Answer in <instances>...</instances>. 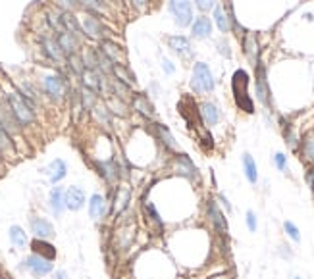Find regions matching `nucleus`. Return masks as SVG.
Instances as JSON below:
<instances>
[{
    "label": "nucleus",
    "instance_id": "f3484780",
    "mask_svg": "<svg viewBox=\"0 0 314 279\" xmlns=\"http://www.w3.org/2000/svg\"><path fill=\"white\" fill-rule=\"evenodd\" d=\"M89 214L93 220H100L102 216L106 214V198L102 194H93L89 200Z\"/></svg>",
    "mask_w": 314,
    "mask_h": 279
},
{
    "label": "nucleus",
    "instance_id": "cd10ccee",
    "mask_svg": "<svg viewBox=\"0 0 314 279\" xmlns=\"http://www.w3.org/2000/svg\"><path fill=\"white\" fill-rule=\"evenodd\" d=\"M210 33H212V23L208 18L195 20V23H193V37L195 39H206V37H210Z\"/></svg>",
    "mask_w": 314,
    "mask_h": 279
},
{
    "label": "nucleus",
    "instance_id": "f8f14e48",
    "mask_svg": "<svg viewBox=\"0 0 314 279\" xmlns=\"http://www.w3.org/2000/svg\"><path fill=\"white\" fill-rule=\"evenodd\" d=\"M56 43H58V46L62 48V52H64L66 56L77 54V46H79V43H77V37L74 35V33L60 31L58 35H56Z\"/></svg>",
    "mask_w": 314,
    "mask_h": 279
},
{
    "label": "nucleus",
    "instance_id": "37998d69",
    "mask_svg": "<svg viewBox=\"0 0 314 279\" xmlns=\"http://www.w3.org/2000/svg\"><path fill=\"white\" fill-rule=\"evenodd\" d=\"M56 6L62 12H72L77 6V0H56Z\"/></svg>",
    "mask_w": 314,
    "mask_h": 279
},
{
    "label": "nucleus",
    "instance_id": "f03ea898",
    "mask_svg": "<svg viewBox=\"0 0 314 279\" xmlns=\"http://www.w3.org/2000/svg\"><path fill=\"white\" fill-rule=\"evenodd\" d=\"M247 85H249V77L243 69H237L233 76V95H235V102L241 110L245 112H253V100L247 95Z\"/></svg>",
    "mask_w": 314,
    "mask_h": 279
},
{
    "label": "nucleus",
    "instance_id": "473e14b6",
    "mask_svg": "<svg viewBox=\"0 0 314 279\" xmlns=\"http://www.w3.org/2000/svg\"><path fill=\"white\" fill-rule=\"evenodd\" d=\"M0 154H4V156L14 154V143L10 139V133L2 127V123H0Z\"/></svg>",
    "mask_w": 314,
    "mask_h": 279
},
{
    "label": "nucleus",
    "instance_id": "49530a36",
    "mask_svg": "<svg viewBox=\"0 0 314 279\" xmlns=\"http://www.w3.org/2000/svg\"><path fill=\"white\" fill-rule=\"evenodd\" d=\"M304 179H306V183H308L310 191H312V193H314V168H310V170L306 172V177H304Z\"/></svg>",
    "mask_w": 314,
    "mask_h": 279
},
{
    "label": "nucleus",
    "instance_id": "4468645a",
    "mask_svg": "<svg viewBox=\"0 0 314 279\" xmlns=\"http://www.w3.org/2000/svg\"><path fill=\"white\" fill-rule=\"evenodd\" d=\"M31 231L37 239H50V237H54V226L48 220H44V218H33Z\"/></svg>",
    "mask_w": 314,
    "mask_h": 279
},
{
    "label": "nucleus",
    "instance_id": "9d476101",
    "mask_svg": "<svg viewBox=\"0 0 314 279\" xmlns=\"http://www.w3.org/2000/svg\"><path fill=\"white\" fill-rule=\"evenodd\" d=\"M100 52L104 54L106 58H108L112 64H123V58H125V52H123V48L119 46V44L112 43V41H100V48H98Z\"/></svg>",
    "mask_w": 314,
    "mask_h": 279
},
{
    "label": "nucleus",
    "instance_id": "412c9836",
    "mask_svg": "<svg viewBox=\"0 0 314 279\" xmlns=\"http://www.w3.org/2000/svg\"><path fill=\"white\" fill-rule=\"evenodd\" d=\"M31 248L35 254H39V256L43 258H48V260H54L56 256V248L50 245V243H46V239H35L31 243Z\"/></svg>",
    "mask_w": 314,
    "mask_h": 279
},
{
    "label": "nucleus",
    "instance_id": "9b49d317",
    "mask_svg": "<svg viewBox=\"0 0 314 279\" xmlns=\"http://www.w3.org/2000/svg\"><path fill=\"white\" fill-rule=\"evenodd\" d=\"M81 79H83V87H87L89 91H93L97 95L102 93V74H98L95 69H89V67H83Z\"/></svg>",
    "mask_w": 314,
    "mask_h": 279
},
{
    "label": "nucleus",
    "instance_id": "f704fd0d",
    "mask_svg": "<svg viewBox=\"0 0 314 279\" xmlns=\"http://www.w3.org/2000/svg\"><path fill=\"white\" fill-rule=\"evenodd\" d=\"M303 156L308 164H314V133L303 141Z\"/></svg>",
    "mask_w": 314,
    "mask_h": 279
},
{
    "label": "nucleus",
    "instance_id": "de8ad7c7",
    "mask_svg": "<svg viewBox=\"0 0 314 279\" xmlns=\"http://www.w3.org/2000/svg\"><path fill=\"white\" fill-rule=\"evenodd\" d=\"M218 46H220V52L224 54V56H231V52H229L228 50V43H224V41H220V43H218Z\"/></svg>",
    "mask_w": 314,
    "mask_h": 279
},
{
    "label": "nucleus",
    "instance_id": "864d4df0",
    "mask_svg": "<svg viewBox=\"0 0 314 279\" xmlns=\"http://www.w3.org/2000/svg\"><path fill=\"white\" fill-rule=\"evenodd\" d=\"M295 279H301V277H295Z\"/></svg>",
    "mask_w": 314,
    "mask_h": 279
},
{
    "label": "nucleus",
    "instance_id": "a878e982",
    "mask_svg": "<svg viewBox=\"0 0 314 279\" xmlns=\"http://www.w3.org/2000/svg\"><path fill=\"white\" fill-rule=\"evenodd\" d=\"M243 170H245V177L249 179V183L257 185V181H259V170H257V162L253 160V156H250L249 152L243 154Z\"/></svg>",
    "mask_w": 314,
    "mask_h": 279
},
{
    "label": "nucleus",
    "instance_id": "4be33fe9",
    "mask_svg": "<svg viewBox=\"0 0 314 279\" xmlns=\"http://www.w3.org/2000/svg\"><path fill=\"white\" fill-rule=\"evenodd\" d=\"M46 173H48V177H50V181L52 183H58V181H62L66 177V173H68V166H66V162L64 160H54V162H50V166L46 168Z\"/></svg>",
    "mask_w": 314,
    "mask_h": 279
},
{
    "label": "nucleus",
    "instance_id": "c85d7f7f",
    "mask_svg": "<svg viewBox=\"0 0 314 279\" xmlns=\"http://www.w3.org/2000/svg\"><path fill=\"white\" fill-rule=\"evenodd\" d=\"M64 189L62 187H54L52 191H50V208H52V212H54L56 216L62 214V210L66 208L64 204Z\"/></svg>",
    "mask_w": 314,
    "mask_h": 279
},
{
    "label": "nucleus",
    "instance_id": "aec40b11",
    "mask_svg": "<svg viewBox=\"0 0 314 279\" xmlns=\"http://www.w3.org/2000/svg\"><path fill=\"white\" fill-rule=\"evenodd\" d=\"M112 74L116 76V79L118 81H121L123 85H135L137 83V79H135V74H131L130 67L125 64H112Z\"/></svg>",
    "mask_w": 314,
    "mask_h": 279
},
{
    "label": "nucleus",
    "instance_id": "2eb2a0df",
    "mask_svg": "<svg viewBox=\"0 0 314 279\" xmlns=\"http://www.w3.org/2000/svg\"><path fill=\"white\" fill-rule=\"evenodd\" d=\"M44 89L48 93V97L52 100H60L64 97V79L58 76H48L44 77Z\"/></svg>",
    "mask_w": 314,
    "mask_h": 279
},
{
    "label": "nucleus",
    "instance_id": "dca6fc26",
    "mask_svg": "<svg viewBox=\"0 0 314 279\" xmlns=\"http://www.w3.org/2000/svg\"><path fill=\"white\" fill-rule=\"evenodd\" d=\"M143 208H145V214H147V222H149V226L154 227V233L156 235H160L164 231V222L160 214H158V210L154 208V204L152 202H145L143 204Z\"/></svg>",
    "mask_w": 314,
    "mask_h": 279
},
{
    "label": "nucleus",
    "instance_id": "2f4dec72",
    "mask_svg": "<svg viewBox=\"0 0 314 279\" xmlns=\"http://www.w3.org/2000/svg\"><path fill=\"white\" fill-rule=\"evenodd\" d=\"M10 241L16 248H25L27 247V235L20 226L10 227Z\"/></svg>",
    "mask_w": 314,
    "mask_h": 279
},
{
    "label": "nucleus",
    "instance_id": "72a5a7b5",
    "mask_svg": "<svg viewBox=\"0 0 314 279\" xmlns=\"http://www.w3.org/2000/svg\"><path fill=\"white\" fill-rule=\"evenodd\" d=\"M79 97H81V106H83V110H93V108H95L97 93H93V91H89L87 87H83Z\"/></svg>",
    "mask_w": 314,
    "mask_h": 279
},
{
    "label": "nucleus",
    "instance_id": "5701e85b",
    "mask_svg": "<svg viewBox=\"0 0 314 279\" xmlns=\"http://www.w3.org/2000/svg\"><path fill=\"white\" fill-rule=\"evenodd\" d=\"M41 43H43L44 46V52L48 54L54 62H60V60H64L66 54L62 52V48L58 46V43H56V39H52V37H41Z\"/></svg>",
    "mask_w": 314,
    "mask_h": 279
},
{
    "label": "nucleus",
    "instance_id": "5fc2aeb1",
    "mask_svg": "<svg viewBox=\"0 0 314 279\" xmlns=\"http://www.w3.org/2000/svg\"><path fill=\"white\" fill-rule=\"evenodd\" d=\"M0 279H2V277H0Z\"/></svg>",
    "mask_w": 314,
    "mask_h": 279
},
{
    "label": "nucleus",
    "instance_id": "0eeeda50",
    "mask_svg": "<svg viewBox=\"0 0 314 279\" xmlns=\"http://www.w3.org/2000/svg\"><path fill=\"white\" fill-rule=\"evenodd\" d=\"M173 172L179 173V175H183L187 179H197L199 177V172H197V166L193 164V160L187 156V154H177L175 158H173V164H172Z\"/></svg>",
    "mask_w": 314,
    "mask_h": 279
},
{
    "label": "nucleus",
    "instance_id": "bb28decb",
    "mask_svg": "<svg viewBox=\"0 0 314 279\" xmlns=\"http://www.w3.org/2000/svg\"><path fill=\"white\" fill-rule=\"evenodd\" d=\"M201 116H203V121L206 125H216L220 121V112H218V108L212 102H205L201 106Z\"/></svg>",
    "mask_w": 314,
    "mask_h": 279
},
{
    "label": "nucleus",
    "instance_id": "7ed1b4c3",
    "mask_svg": "<svg viewBox=\"0 0 314 279\" xmlns=\"http://www.w3.org/2000/svg\"><path fill=\"white\" fill-rule=\"evenodd\" d=\"M191 87L195 93H210L214 89V77L210 74L208 65L199 62L193 67V77H191Z\"/></svg>",
    "mask_w": 314,
    "mask_h": 279
},
{
    "label": "nucleus",
    "instance_id": "a18cd8bd",
    "mask_svg": "<svg viewBox=\"0 0 314 279\" xmlns=\"http://www.w3.org/2000/svg\"><path fill=\"white\" fill-rule=\"evenodd\" d=\"M218 200H220V202H222V206H224V208H226V210H228V212H231V202H229L228 200V196H226V194H218Z\"/></svg>",
    "mask_w": 314,
    "mask_h": 279
},
{
    "label": "nucleus",
    "instance_id": "6e6552de",
    "mask_svg": "<svg viewBox=\"0 0 314 279\" xmlns=\"http://www.w3.org/2000/svg\"><path fill=\"white\" fill-rule=\"evenodd\" d=\"M131 202V189L128 185H119L116 187V193H114V200H112V214L119 216L123 214Z\"/></svg>",
    "mask_w": 314,
    "mask_h": 279
},
{
    "label": "nucleus",
    "instance_id": "3c124183",
    "mask_svg": "<svg viewBox=\"0 0 314 279\" xmlns=\"http://www.w3.org/2000/svg\"><path fill=\"white\" fill-rule=\"evenodd\" d=\"M54 279H68V273L60 269V271H56V273H54Z\"/></svg>",
    "mask_w": 314,
    "mask_h": 279
},
{
    "label": "nucleus",
    "instance_id": "7c9ffc66",
    "mask_svg": "<svg viewBox=\"0 0 314 279\" xmlns=\"http://www.w3.org/2000/svg\"><path fill=\"white\" fill-rule=\"evenodd\" d=\"M83 31H85V35H89V37H100V33H102V23L98 22L95 16H87L85 20H83Z\"/></svg>",
    "mask_w": 314,
    "mask_h": 279
},
{
    "label": "nucleus",
    "instance_id": "58836bf2",
    "mask_svg": "<svg viewBox=\"0 0 314 279\" xmlns=\"http://www.w3.org/2000/svg\"><path fill=\"white\" fill-rule=\"evenodd\" d=\"M77 4H79L81 8L89 10V12H100V10H102V4H100V0H77Z\"/></svg>",
    "mask_w": 314,
    "mask_h": 279
},
{
    "label": "nucleus",
    "instance_id": "a19ab883",
    "mask_svg": "<svg viewBox=\"0 0 314 279\" xmlns=\"http://www.w3.org/2000/svg\"><path fill=\"white\" fill-rule=\"evenodd\" d=\"M274 164H276V168H278L280 172H285V170H287V156L282 154V152H278V154L274 156Z\"/></svg>",
    "mask_w": 314,
    "mask_h": 279
},
{
    "label": "nucleus",
    "instance_id": "8fccbe9b",
    "mask_svg": "<svg viewBox=\"0 0 314 279\" xmlns=\"http://www.w3.org/2000/svg\"><path fill=\"white\" fill-rule=\"evenodd\" d=\"M282 250H280V252H282V256L283 258H291V250H289V247H285V245H282Z\"/></svg>",
    "mask_w": 314,
    "mask_h": 279
},
{
    "label": "nucleus",
    "instance_id": "b1692460",
    "mask_svg": "<svg viewBox=\"0 0 314 279\" xmlns=\"http://www.w3.org/2000/svg\"><path fill=\"white\" fill-rule=\"evenodd\" d=\"M156 135H158V139L162 141L164 149L170 152H177V143L175 139L172 137V133H170V129L166 127V125H160V123H156Z\"/></svg>",
    "mask_w": 314,
    "mask_h": 279
},
{
    "label": "nucleus",
    "instance_id": "1a4fd4ad",
    "mask_svg": "<svg viewBox=\"0 0 314 279\" xmlns=\"http://www.w3.org/2000/svg\"><path fill=\"white\" fill-rule=\"evenodd\" d=\"M97 170H98V175L104 179L106 183L110 185H114V183H118L119 179V166L116 160H108V162H98L97 164Z\"/></svg>",
    "mask_w": 314,
    "mask_h": 279
},
{
    "label": "nucleus",
    "instance_id": "a211bd4d",
    "mask_svg": "<svg viewBox=\"0 0 314 279\" xmlns=\"http://www.w3.org/2000/svg\"><path fill=\"white\" fill-rule=\"evenodd\" d=\"M257 95H259V100L262 104H270V93H268V83H266V74H264V67L259 65L257 69Z\"/></svg>",
    "mask_w": 314,
    "mask_h": 279
},
{
    "label": "nucleus",
    "instance_id": "ea45409f",
    "mask_svg": "<svg viewBox=\"0 0 314 279\" xmlns=\"http://www.w3.org/2000/svg\"><path fill=\"white\" fill-rule=\"evenodd\" d=\"M68 62H70V67L81 76V72H83V65H81V58L77 56V54H72V56H68Z\"/></svg>",
    "mask_w": 314,
    "mask_h": 279
},
{
    "label": "nucleus",
    "instance_id": "f257e3e1",
    "mask_svg": "<svg viewBox=\"0 0 314 279\" xmlns=\"http://www.w3.org/2000/svg\"><path fill=\"white\" fill-rule=\"evenodd\" d=\"M6 102H8L12 114H14V118L18 119V123H20V125H29V123L35 121V112H33V106L22 97V93H18V91H10V93L6 95Z\"/></svg>",
    "mask_w": 314,
    "mask_h": 279
},
{
    "label": "nucleus",
    "instance_id": "4c0bfd02",
    "mask_svg": "<svg viewBox=\"0 0 314 279\" xmlns=\"http://www.w3.org/2000/svg\"><path fill=\"white\" fill-rule=\"evenodd\" d=\"M283 229H285V233H287V237H289L291 241L301 243V231H299V227L295 226L293 222H285V224H283Z\"/></svg>",
    "mask_w": 314,
    "mask_h": 279
},
{
    "label": "nucleus",
    "instance_id": "6ab92c4d",
    "mask_svg": "<svg viewBox=\"0 0 314 279\" xmlns=\"http://www.w3.org/2000/svg\"><path fill=\"white\" fill-rule=\"evenodd\" d=\"M133 108L141 114L143 118H147V119L154 118V108H152V104L149 102V98L145 97V95H141V93L133 97Z\"/></svg>",
    "mask_w": 314,
    "mask_h": 279
},
{
    "label": "nucleus",
    "instance_id": "c9c22d12",
    "mask_svg": "<svg viewBox=\"0 0 314 279\" xmlns=\"http://www.w3.org/2000/svg\"><path fill=\"white\" fill-rule=\"evenodd\" d=\"M214 20H216V25H218V29L222 33H228L229 31V20H228V16L224 14V10L218 6L216 10H214Z\"/></svg>",
    "mask_w": 314,
    "mask_h": 279
},
{
    "label": "nucleus",
    "instance_id": "c756f323",
    "mask_svg": "<svg viewBox=\"0 0 314 279\" xmlns=\"http://www.w3.org/2000/svg\"><path fill=\"white\" fill-rule=\"evenodd\" d=\"M60 23H62V29H64V31H70V33H74V35H77V33L81 31L76 16H74L72 12H62V14H60Z\"/></svg>",
    "mask_w": 314,
    "mask_h": 279
},
{
    "label": "nucleus",
    "instance_id": "39448f33",
    "mask_svg": "<svg viewBox=\"0 0 314 279\" xmlns=\"http://www.w3.org/2000/svg\"><path fill=\"white\" fill-rule=\"evenodd\" d=\"M170 10L179 27H187L193 20V10H191L189 0H170Z\"/></svg>",
    "mask_w": 314,
    "mask_h": 279
},
{
    "label": "nucleus",
    "instance_id": "423d86ee",
    "mask_svg": "<svg viewBox=\"0 0 314 279\" xmlns=\"http://www.w3.org/2000/svg\"><path fill=\"white\" fill-rule=\"evenodd\" d=\"M23 264H25V268L29 269L35 277H44L46 273L52 271V260L39 256V254H35V252H33L31 256L27 258Z\"/></svg>",
    "mask_w": 314,
    "mask_h": 279
},
{
    "label": "nucleus",
    "instance_id": "e433bc0d",
    "mask_svg": "<svg viewBox=\"0 0 314 279\" xmlns=\"http://www.w3.org/2000/svg\"><path fill=\"white\" fill-rule=\"evenodd\" d=\"M245 54L249 56L253 62H257V54H259V44H257V39L249 35L247 39H245Z\"/></svg>",
    "mask_w": 314,
    "mask_h": 279
},
{
    "label": "nucleus",
    "instance_id": "603ef678",
    "mask_svg": "<svg viewBox=\"0 0 314 279\" xmlns=\"http://www.w3.org/2000/svg\"><path fill=\"white\" fill-rule=\"evenodd\" d=\"M131 2H133L137 8H143V6H145V0H131Z\"/></svg>",
    "mask_w": 314,
    "mask_h": 279
},
{
    "label": "nucleus",
    "instance_id": "20e7f679",
    "mask_svg": "<svg viewBox=\"0 0 314 279\" xmlns=\"http://www.w3.org/2000/svg\"><path fill=\"white\" fill-rule=\"evenodd\" d=\"M206 218L210 220V226L214 227L220 237H228V220L224 218L222 210L218 208V202L214 198L206 200Z\"/></svg>",
    "mask_w": 314,
    "mask_h": 279
},
{
    "label": "nucleus",
    "instance_id": "79ce46f5",
    "mask_svg": "<svg viewBox=\"0 0 314 279\" xmlns=\"http://www.w3.org/2000/svg\"><path fill=\"white\" fill-rule=\"evenodd\" d=\"M245 222H247V227H249V231H257V227H259V220H257V214L253 212V210H249L247 212V218H245Z\"/></svg>",
    "mask_w": 314,
    "mask_h": 279
},
{
    "label": "nucleus",
    "instance_id": "c03bdc74",
    "mask_svg": "<svg viewBox=\"0 0 314 279\" xmlns=\"http://www.w3.org/2000/svg\"><path fill=\"white\" fill-rule=\"evenodd\" d=\"M197 6H199V10L203 12H208L214 8V4H216V0H195Z\"/></svg>",
    "mask_w": 314,
    "mask_h": 279
},
{
    "label": "nucleus",
    "instance_id": "09e8293b",
    "mask_svg": "<svg viewBox=\"0 0 314 279\" xmlns=\"http://www.w3.org/2000/svg\"><path fill=\"white\" fill-rule=\"evenodd\" d=\"M162 67L166 69V74H173V65H172V62H170V60H166V58H164V60H162Z\"/></svg>",
    "mask_w": 314,
    "mask_h": 279
},
{
    "label": "nucleus",
    "instance_id": "393cba45",
    "mask_svg": "<svg viewBox=\"0 0 314 279\" xmlns=\"http://www.w3.org/2000/svg\"><path fill=\"white\" fill-rule=\"evenodd\" d=\"M168 44H170V48L175 54H179V56H191V43H189V39H185V37H170Z\"/></svg>",
    "mask_w": 314,
    "mask_h": 279
},
{
    "label": "nucleus",
    "instance_id": "ddd939ff",
    "mask_svg": "<svg viewBox=\"0 0 314 279\" xmlns=\"http://www.w3.org/2000/svg\"><path fill=\"white\" fill-rule=\"evenodd\" d=\"M64 204L68 210H74L76 212L79 208H83V204H85V193L79 187H70L64 193Z\"/></svg>",
    "mask_w": 314,
    "mask_h": 279
}]
</instances>
